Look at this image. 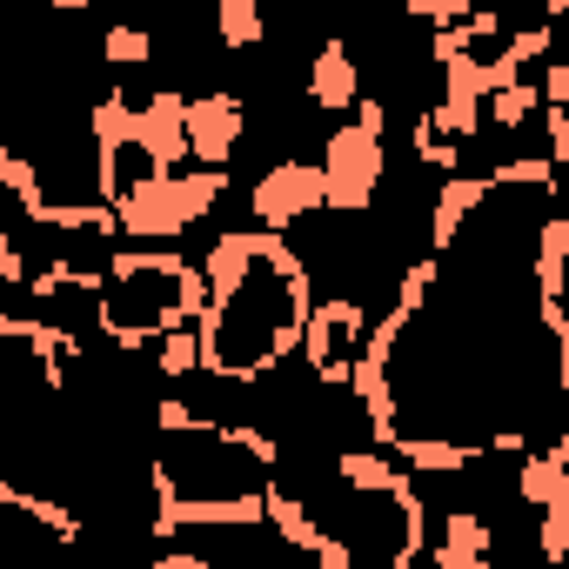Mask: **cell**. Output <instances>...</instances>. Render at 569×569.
<instances>
[{
  "mask_svg": "<svg viewBox=\"0 0 569 569\" xmlns=\"http://www.w3.org/2000/svg\"><path fill=\"white\" fill-rule=\"evenodd\" d=\"M194 268H201V289H208V302L194 316L201 376L248 382V389L268 382L302 349V322L316 309L309 261L281 234L234 228V234H214V248Z\"/></svg>",
  "mask_w": 569,
  "mask_h": 569,
  "instance_id": "1",
  "label": "cell"
},
{
  "mask_svg": "<svg viewBox=\"0 0 569 569\" xmlns=\"http://www.w3.org/2000/svg\"><path fill=\"white\" fill-rule=\"evenodd\" d=\"M208 289L201 268L174 248H121L101 261V302H94V336L121 356L154 349L168 329H188L201 316Z\"/></svg>",
  "mask_w": 569,
  "mask_h": 569,
  "instance_id": "2",
  "label": "cell"
},
{
  "mask_svg": "<svg viewBox=\"0 0 569 569\" xmlns=\"http://www.w3.org/2000/svg\"><path fill=\"white\" fill-rule=\"evenodd\" d=\"M322 214H336V221H362L369 208H376V194H382V181H389V148L382 141H369V134H356L349 121L322 141Z\"/></svg>",
  "mask_w": 569,
  "mask_h": 569,
  "instance_id": "3",
  "label": "cell"
},
{
  "mask_svg": "<svg viewBox=\"0 0 569 569\" xmlns=\"http://www.w3.org/2000/svg\"><path fill=\"white\" fill-rule=\"evenodd\" d=\"M369 302L362 296H329V302H316L309 309V322H302V369L322 382V389H349V369H356V356H362V342H369Z\"/></svg>",
  "mask_w": 569,
  "mask_h": 569,
  "instance_id": "4",
  "label": "cell"
},
{
  "mask_svg": "<svg viewBox=\"0 0 569 569\" xmlns=\"http://www.w3.org/2000/svg\"><path fill=\"white\" fill-rule=\"evenodd\" d=\"M248 214H254L261 234H281V241H289V228L322 221V168L302 161V154L268 161L254 174V188H248Z\"/></svg>",
  "mask_w": 569,
  "mask_h": 569,
  "instance_id": "5",
  "label": "cell"
},
{
  "mask_svg": "<svg viewBox=\"0 0 569 569\" xmlns=\"http://www.w3.org/2000/svg\"><path fill=\"white\" fill-rule=\"evenodd\" d=\"M248 121H254V108H248L234 88H214V94H181L188 161H194V168H221V174H228L234 148L248 141Z\"/></svg>",
  "mask_w": 569,
  "mask_h": 569,
  "instance_id": "6",
  "label": "cell"
},
{
  "mask_svg": "<svg viewBox=\"0 0 569 569\" xmlns=\"http://www.w3.org/2000/svg\"><path fill=\"white\" fill-rule=\"evenodd\" d=\"M489 174H449L442 188H436V201H429V261H449L456 254V241H462V228L489 208Z\"/></svg>",
  "mask_w": 569,
  "mask_h": 569,
  "instance_id": "7",
  "label": "cell"
},
{
  "mask_svg": "<svg viewBox=\"0 0 569 569\" xmlns=\"http://www.w3.org/2000/svg\"><path fill=\"white\" fill-rule=\"evenodd\" d=\"M134 148L161 168V174H174V168H188V128H181V88H161V94H148V101H134Z\"/></svg>",
  "mask_w": 569,
  "mask_h": 569,
  "instance_id": "8",
  "label": "cell"
},
{
  "mask_svg": "<svg viewBox=\"0 0 569 569\" xmlns=\"http://www.w3.org/2000/svg\"><path fill=\"white\" fill-rule=\"evenodd\" d=\"M302 101L309 108H322V114H349L356 101H362V61L349 54V41H322L316 48V61H309V74H302Z\"/></svg>",
  "mask_w": 569,
  "mask_h": 569,
  "instance_id": "9",
  "label": "cell"
},
{
  "mask_svg": "<svg viewBox=\"0 0 569 569\" xmlns=\"http://www.w3.org/2000/svg\"><path fill=\"white\" fill-rule=\"evenodd\" d=\"M429 562L436 569H496V529L482 509H449L442 516V536L429 542Z\"/></svg>",
  "mask_w": 569,
  "mask_h": 569,
  "instance_id": "10",
  "label": "cell"
},
{
  "mask_svg": "<svg viewBox=\"0 0 569 569\" xmlns=\"http://www.w3.org/2000/svg\"><path fill=\"white\" fill-rule=\"evenodd\" d=\"M389 462L402 476H462V469H476L489 456H482V436H462V442H449V436H396Z\"/></svg>",
  "mask_w": 569,
  "mask_h": 569,
  "instance_id": "11",
  "label": "cell"
},
{
  "mask_svg": "<svg viewBox=\"0 0 569 569\" xmlns=\"http://www.w3.org/2000/svg\"><path fill=\"white\" fill-rule=\"evenodd\" d=\"M516 502L522 509L569 502V436H549V449H529L516 462Z\"/></svg>",
  "mask_w": 569,
  "mask_h": 569,
  "instance_id": "12",
  "label": "cell"
},
{
  "mask_svg": "<svg viewBox=\"0 0 569 569\" xmlns=\"http://www.w3.org/2000/svg\"><path fill=\"white\" fill-rule=\"evenodd\" d=\"M234 181L221 174V168H174L168 174V201H174V221H181V234L194 228V221H208L214 208H221V194H228Z\"/></svg>",
  "mask_w": 569,
  "mask_h": 569,
  "instance_id": "13",
  "label": "cell"
},
{
  "mask_svg": "<svg viewBox=\"0 0 569 569\" xmlns=\"http://www.w3.org/2000/svg\"><path fill=\"white\" fill-rule=\"evenodd\" d=\"M214 41H221V54H254L268 41V21L254 0H214Z\"/></svg>",
  "mask_w": 569,
  "mask_h": 569,
  "instance_id": "14",
  "label": "cell"
},
{
  "mask_svg": "<svg viewBox=\"0 0 569 569\" xmlns=\"http://www.w3.org/2000/svg\"><path fill=\"white\" fill-rule=\"evenodd\" d=\"M148 356H154V376L161 382H194L201 376V336H194V322L188 329H168Z\"/></svg>",
  "mask_w": 569,
  "mask_h": 569,
  "instance_id": "15",
  "label": "cell"
},
{
  "mask_svg": "<svg viewBox=\"0 0 569 569\" xmlns=\"http://www.w3.org/2000/svg\"><path fill=\"white\" fill-rule=\"evenodd\" d=\"M101 61L108 68H148L154 61V34L134 28V21H114V28H101Z\"/></svg>",
  "mask_w": 569,
  "mask_h": 569,
  "instance_id": "16",
  "label": "cell"
},
{
  "mask_svg": "<svg viewBox=\"0 0 569 569\" xmlns=\"http://www.w3.org/2000/svg\"><path fill=\"white\" fill-rule=\"evenodd\" d=\"M536 556H542V569H562L569 562V502L536 509Z\"/></svg>",
  "mask_w": 569,
  "mask_h": 569,
  "instance_id": "17",
  "label": "cell"
},
{
  "mask_svg": "<svg viewBox=\"0 0 569 569\" xmlns=\"http://www.w3.org/2000/svg\"><path fill=\"white\" fill-rule=\"evenodd\" d=\"M28 274H34V261L21 254V234H14V228H0V289H21Z\"/></svg>",
  "mask_w": 569,
  "mask_h": 569,
  "instance_id": "18",
  "label": "cell"
},
{
  "mask_svg": "<svg viewBox=\"0 0 569 569\" xmlns=\"http://www.w3.org/2000/svg\"><path fill=\"white\" fill-rule=\"evenodd\" d=\"M148 569H221L214 556H181V549H168V556H154Z\"/></svg>",
  "mask_w": 569,
  "mask_h": 569,
  "instance_id": "19",
  "label": "cell"
}]
</instances>
